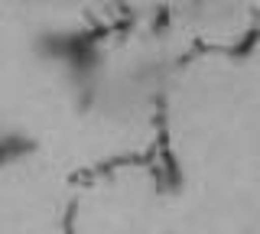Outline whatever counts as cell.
Wrapping results in <instances>:
<instances>
[{
	"mask_svg": "<svg viewBox=\"0 0 260 234\" xmlns=\"http://www.w3.org/2000/svg\"><path fill=\"white\" fill-rule=\"evenodd\" d=\"M36 150H39V143L29 130H23V127H0V173L26 163Z\"/></svg>",
	"mask_w": 260,
	"mask_h": 234,
	"instance_id": "cell-1",
	"label": "cell"
}]
</instances>
